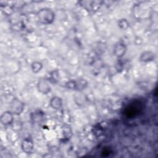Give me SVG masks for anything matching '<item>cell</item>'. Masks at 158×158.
I'll list each match as a JSON object with an SVG mask.
<instances>
[{
	"label": "cell",
	"mask_w": 158,
	"mask_h": 158,
	"mask_svg": "<svg viewBox=\"0 0 158 158\" xmlns=\"http://www.w3.org/2000/svg\"><path fill=\"white\" fill-rule=\"evenodd\" d=\"M32 115L31 118L35 122H41L42 120H43V118H44V113H41L40 112H35Z\"/></svg>",
	"instance_id": "14"
},
{
	"label": "cell",
	"mask_w": 158,
	"mask_h": 158,
	"mask_svg": "<svg viewBox=\"0 0 158 158\" xmlns=\"http://www.w3.org/2000/svg\"><path fill=\"white\" fill-rule=\"evenodd\" d=\"M110 152H111V151H110V150H109V149H104L103 151H102V153H103V156H104L105 154H107V156H109Z\"/></svg>",
	"instance_id": "16"
},
{
	"label": "cell",
	"mask_w": 158,
	"mask_h": 158,
	"mask_svg": "<svg viewBox=\"0 0 158 158\" xmlns=\"http://www.w3.org/2000/svg\"><path fill=\"white\" fill-rule=\"evenodd\" d=\"M77 83V90L84 89L88 85V82L84 79H79L76 81Z\"/></svg>",
	"instance_id": "13"
},
{
	"label": "cell",
	"mask_w": 158,
	"mask_h": 158,
	"mask_svg": "<svg viewBox=\"0 0 158 158\" xmlns=\"http://www.w3.org/2000/svg\"><path fill=\"white\" fill-rule=\"evenodd\" d=\"M34 148L33 139L30 137L25 138L21 143V149L26 154H31Z\"/></svg>",
	"instance_id": "5"
},
{
	"label": "cell",
	"mask_w": 158,
	"mask_h": 158,
	"mask_svg": "<svg viewBox=\"0 0 158 158\" xmlns=\"http://www.w3.org/2000/svg\"><path fill=\"white\" fill-rule=\"evenodd\" d=\"M49 81L52 83H57L59 79V73L57 70H54L49 73Z\"/></svg>",
	"instance_id": "11"
},
{
	"label": "cell",
	"mask_w": 158,
	"mask_h": 158,
	"mask_svg": "<svg viewBox=\"0 0 158 158\" xmlns=\"http://www.w3.org/2000/svg\"><path fill=\"white\" fill-rule=\"evenodd\" d=\"M143 109L142 103L139 101H133L130 102L125 107L123 114L127 117H135L137 116Z\"/></svg>",
	"instance_id": "2"
},
{
	"label": "cell",
	"mask_w": 158,
	"mask_h": 158,
	"mask_svg": "<svg viewBox=\"0 0 158 158\" xmlns=\"http://www.w3.org/2000/svg\"><path fill=\"white\" fill-rule=\"evenodd\" d=\"M65 87L70 89H77V83L75 80L68 81L65 83Z\"/></svg>",
	"instance_id": "15"
},
{
	"label": "cell",
	"mask_w": 158,
	"mask_h": 158,
	"mask_svg": "<svg viewBox=\"0 0 158 158\" xmlns=\"http://www.w3.org/2000/svg\"><path fill=\"white\" fill-rule=\"evenodd\" d=\"M117 25H118V27L122 30H126L130 26V23L126 19H119L117 22Z\"/></svg>",
	"instance_id": "12"
},
{
	"label": "cell",
	"mask_w": 158,
	"mask_h": 158,
	"mask_svg": "<svg viewBox=\"0 0 158 158\" xmlns=\"http://www.w3.org/2000/svg\"><path fill=\"white\" fill-rule=\"evenodd\" d=\"M10 111L13 113L15 115H20L25 108V104L17 98H14L11 101L10 104Z\"/></svg>",
	"instance_id": "3"
},
{
	"label": "cell",
	"mask_w": 158,
	"mask_h": 158,
	"mask_svg": "<svg viewBox=\"0 0 158 158\" xmlns=\"http://www.w3.org/2000/svg\"><path fill=\"white\" fill-rule=\"evenodd\" d=\"M43 68V64L40 61H34L31 65V69L34 73H38Z\"/></svg>",
	"instance_id": "10"
},
{
	"label": "cell",
	"mask_w": 158,
	"mask_h": 158,
	"mask_svg": "<svg viewBox=\"0 0 158 158\" xmlns=\"http://www.w3.org/2000/svg\"><path fill=\"white\" fill-rule=\"evenodd\" d=\"M14 114L10 110L4 112L0 117L1 123L4 126H8L14 122Z\"/></svg>",
	"instance_id": "6"
},
{
	"label": "cell",
	"mask_w": 158,
	"mask_h": 158,
	"mask_svg": "<svg viewBox=\"0 0 158 158\" xmlns=\"http://www.w3.org/2000/svg\"><path fill=\"white\" fill-rule=\"evenodd\" d=\"M156 58L154 52L151 51H144L141 52L139 56V60L142 62L146 63L154 61Z\"/></svg>",
	"instance_id": "8"
},
{
	"label": "cell",
	"mask_w": 158,
	"mask_h": 158,
	"mask_svg": "<svg viewBox=\"0 0 158 158\" xmlns=\"http://www.w3.org/2000/svg\"><path fill=\"white\" fill-rule=\"evenodd\" d=\"M38 91L43 94H48L51 91L49 80L46 78H40L37 83Z\"/></svg>",
	"instance_id": "4"
},
{
	"label": "cell",
	"mask_w": 158,
	"mask_h": 158,
	"mask_svg": "<svg viewBox=\"0 0 158 158\" xmlns=\"http://www.w3.org/2000/svg\"><path fill=\"white\" fill-rule=\"evenodd\" d=\"M37 18L40 23L49 25L54 21L55 14L51 9L44 7L38 11Z\"/></svg>",
	"instance_id": "1"
},
{
	"label": "cell",
	"mask_w": 158,
	"mask_h": 158,
	"mask_svg": "<svg viewBox=\"0 0 158 158\" xmlns=\"http://www.w3.org/2000/svg\"><path fill=\"white\" fill-rule=\"evenodd\" d=\"M62 104H63V102H62V98L57 96H52L49 101L50 106L52 109L56 110L60 109L62 106Z\"/></svg>",
	"instance_id": "9"
},
{
	"label": "cell",
	"mask_w": 158,
	"mask_h": 158,
	"mask_svg": "<svg viewBox=\"0 0 158 158\" xmlns=\"http://www.w3.org/2000/svg\"><path fill=\"white\" fill-rule=\"evenodd\" d=\"M127 48L123 43H117L114 48V54L117 58H122L123 57L127 52Z\"/></svg>",
	"instance_id": "7"
}]
</instances>
